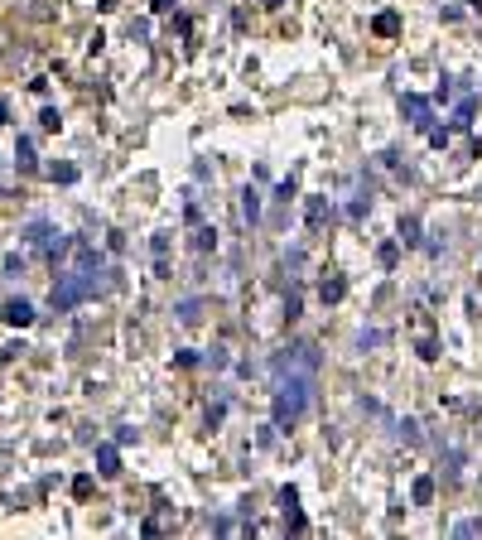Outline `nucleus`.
<instances>
[{
  "label": "nucleus",
  "instance_id": "0eeeda50",
  "mask_svg": "<svg viewBox=\"0 0 482 540\" xmlns=\"http://www.w3.org/2000/svg\"><path fill=\"white\" fill-rule=\"evenodd\" d=\"M429 497H434V483H429V478H420V483H415V502H420V507H425Z\"/></svg>",
  "mask_w": 482,
  "mask_h": 540
},
{
  "label": "nucleus",
  "instance_id": "f03ea898",
  "mask_svg": "<svg viewBox=\"0 0 482 540\" xmlns=\"http://www.w3.org/2000/svg\"><path fill=\"white\" fill-rule=\"evenodd\" d=\"M87 295H97V280H92V275H63L54 285V309H73V304H82Z\"/></svg>",
  "mask_w": 482,
  "mask_h": 540
},
{
  "label": "nucleus",
  "instance_id": "9b49d317",
  "mask_svg": "<svg viewBox=\"0 0 482 540\" xmlns=\"http://www.w3.org/2000/svg\"><path fill=\"white\" fill-rule=\"evenodd\" d=\"M0 116H5V102H0Z\"/></svg>",
  "mask_w": 482,
  "mask_h": 540
},
{
  "label": "nucleus",
  "instance_id": "423d86ee",
  "mask_svg": "<svg viewBox=\"0 0 482 540\" xmlns=\"http://www.w3.org/2000/svg\"><path fill=\"white\" fill-rule=\"evenodd\" d=\"M5 319H10V324H29L34 314H29V304H10V309H5Z\"/></svg>",
  "mask_w": 482,
  "mask_h": 540
},
{
  "label": "nucleus",
  "instance_id": "9d476101",
  "mask_svg": "<svg viewBox=\"0 0 482 540\" xmlns=\"http://www.w3.org/2000/svg\"><path fill=\"white\" fill-rule=\"evenodd\" d=\"M155 10H174V0H155Z\"/></svg>",
  "mask_w": 482,
  "mask_h": 540
},
{
  "label": "nucleus",
  "instance_id": "f8f14e48",
  "mask_svg": "<svg viewBox=\"0 0 482 540\" xmlns=\"http://www.w3.org/2000/svg\"><path fill=\"white\" fill-rule=\"evenodd\" d=\"M266 5H280V0H266Z\"/></svg>",
  "mask_w": 482,
  "mask_h": 540
},
{
  "label": "nucleus",
  "instance_id": "39448f33",
  "mask_svg": "<svg viewBox=\"0 0 482 540\" xmlns=\"http://www.w3.org/2000/svg\"><path fill=\"white\" fill-rule=\"evenodd\" d=\"M241 213H246V222H256V217H261V193H256V189L241 193Z\"/></svg>",
  "mask_w": 482,
  "mask_h": 540
},
{
  "label": "nucleus",
  "instance_id": "20e7f679",
  "mask_svg": "<svg viewBox=\"0 0 482 540\" xmlns=\"http://www.w3.org/2000/svg\"><path fill=\"white\" fill-rule=\"evenodd\" d=\"M97 473H107V478H116V473H121V454H116L111 444H102V449H97Z\"/></svg>",
  "mask_w": 482,
  "mask_h": 540
},
{
  "label": "nucleus",
  "instance_id": "6e6552de",
  "mask_svg": "<svg viewBox=\"0 0 482 540\" xmlns=\"http://www.w3.org/2000/svg\"><path fill=\"white\" fill-rule=\"evenodd\" d=\"M343 290H348L343 280H323V299H343Z\"/></svg>",
  "mask_w": 482,
  "mask_h": 540
},
{
  "label": "nucleus",
  "instance_id": "f257e3e1",
  "mask_svg": "<svg viewBox=\"0 0 482 540\" xmlns=\"http://www.w3.org/2000/svg\"><path fill=\"white\" fill-rule=\"evenodd\" d=\"M309 396H314V372H290L280 381V396H275V425H295L309 410Z\"/></svg>",
  "mask_w": 482,
  "mask_h": 540
},
{
  "label": "nucleus",
  "instance_id": "7ed1b4c3",
  "mask_svg": "<svg viewBox=\"0 0 482 540\" xmlns=\"http://www.w3.org/2000/svg\"><path fill=\"white\" fill-rule=\"evenodd\" d=\"M401 111L410 116V126H420V131H429V102H425V97H405Z\"/></svg>",
  "mask_w": 482,
  "mask_h": 540
},
{
  "label": "nucleus",
  "instance_id": "1a4fd4ad",
  "mask_svg": "<svg viewBox=\"0 0 482 540\" xmlns=\"http://www.w3.org/2000/svg\"><path fill=\"white\" fill-rule=\"evenodd\" d=\"M323 213H328V208H323L319 198H314V203H309V222H314V227H319V222H323Z\"/></svg>",
  "mask_w": 482,
  "mask_h": 540
}]
</instances>
